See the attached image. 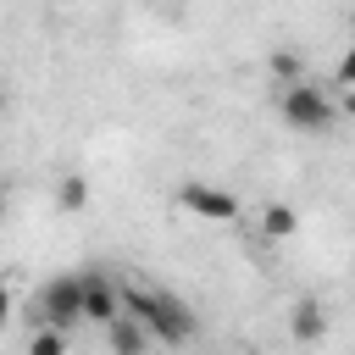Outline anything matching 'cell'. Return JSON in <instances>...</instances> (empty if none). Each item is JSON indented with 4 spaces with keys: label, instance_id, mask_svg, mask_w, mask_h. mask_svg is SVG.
Masks as SVG:
<instances>
[{
    "label": "cell",
    "instance_id": "obj_1",
    "mask_svg": "<svg viewBox=\"0 0 355 355\" xmlns=\"http://www.w3.org/2000/svg\"><path fill=\"white\" fill-rule=\"evenodd\" d=\"M122 316H133L161 344H189L194 338V311L172 294H155V288H122Z\"/></svg>",
    "mask_w": 355,
    "mask_h": 355
},
{
    "label": "cell",
    "instance_id": "obj_2",
    "mask_svg": "<svg viewBox=\"0 0 355 355\" xmlns=\"http://www.w3.org/2000/svg\"><path fill=\"white\" fill-rule=\"evenodd\" d=\"M277 111H283V122L288 128H300V133H327L333 128V100H327V89H316V83H283V94H277Z\"/></svg>",
    "mask_w": 355,
    "mask_h": 355
},
{
    "label": "cell",
    "instance_id": "obj_3",
    "mask_svg": "<svg viewBox=\"0 0 355 355\" xmlns=\"http://www.w3.org/2000/svg\"><path fill=\"white\" fill-rule=\"evenodd\" d=\"M72 322H83V277H50L33 294V327L67 333Z\"/></svg>",
    "mask_w": 355,
    "mask_h": 355
},
{
    "label": "cell",
    "instance_id": "obj_4",
    "mask_svg": "<svg viewBox=\"0 0 355 355\" xmlns=\"http://www.w3.org/2000/svg\"><path fill=\"white\" fill-rule=\"evenodd\" d=\"M178 205H183V211H194L200 222H233V216H239V200H233L227 189H211V183H200V178L178 189Z\"/></svg>",
    "mask_w": 355,
    "mask_h": 355
},
{
    "label": "cell",
    "instance_id": "obj_5",
    "mask_svg": "<svg viewBox=\"0 0 355 355\" xmlns=\"http://www.w3.org/2000/svg\"><path fill=\"white\" fill-rule=\"evenodd\" d=\"M83 322H100V327L122 322V288L105 272H83Z\"/></svg>",
    "mask_w": 355,
    "mask_h": 355
},
{
    "label": "cell",
    "instance_id": "obj_6",
    "mask_svg": "<svg viewBox=\"0 0 355 355\" xmlns=\"http://www.w3.org/2000/svg\"><path fill=\"white\" fill-rule=\"evenodd\" d=\"M288 333H294L300 344H316V338L327 333V311H322L316 300H300V305L288 311Z\"/></svg>",
    "mask_w": 355,
    "mask_h": 355
},
{
    "label": "cell",
    "instance_id": "obj_7",
    "mask_svg": "<svg viewBox=\"0 0 355 355\" xmlns=\"http://www.w3.org/2000/svg\"><path fill=\"white\" fill-rule=\"evenodd\" d=\"M105 344H111V355H144V349H150V333H144L133 316H122L116 327H105Z\"/></svg>",
    "mask_w": 355,
    "mask_h": 355
},
{
    "label": "cell",
    "instance_id": "obj_8",
    "mask_svg": "<svg viewBox=\"0 0 355 355\" xmlns=\"http://www.w3.org/2000/svg\"><path fill=\"white\" fill-rule=\"evenodd\" d=\"M55 200H61V211H83L89 205V178H61V189H55Z\"/></svg>",
    "mask_w": 355,
    "mask_h": 355
},
{
    "label": "cell",
    "instance_id": "obj_9",
    "mask_svg": "<svg viewBox=\"0 0 355 355\" xmlns=\"http://www.w3.org/2000/svg\"><path fill=\"white\" fill-rule=\"evenodd\" d=\"M261 227H266L272 239H288V233L300 227V216H294L288 205H266V211H261Z\"/></svg>",
    "mask_w": 355,
    "mask_h": 355
},
{
    "label": "cell",
    "instance_id": "obj_10",
    "mask_svg": "<svg viewBox=\"0 0 355 355\" xmlns=\"http://www.w3.org/2000/svg\"><path fill=\"white\" fill-rule=\"evenodd\" d=\"M28 355H67V333H55V327H33Z\"/></svg>",
    "mask_w": 355,
    "mask_h": 355
},
{
    "label": "cell",
    "instance_id": "obj_11",
    "mask_svg": "<svg viewBox=\"0 0 355 355\" xmlns=\"http://www.w3.org/2000/svg\"><path fill=\"white\" fill-rule=\"evenodd\" d=\"M333 78H338L344 89H355V44H349V50L338 55V72H333Z\"/></svg>",
    "mask_w": 355,
    "mask_h": 355
},
{
    "label": "cell",
    "instance_id": "obj_12",
    "mask_svg": "<svg viewBox=\"0 0 355 355\" xmlns=\"http://www.w3.org/2000/svg\"><path fill=\"white\" fill-rule=\"evenodd\" d=\"M344 105H349V116H355V94H349V100H344Z\"/></svg>",
    "mask_w": 355,
    "mask_h": 355
},
{
    "label": "cell",
    "instance_id": "obj_13",
    "mask_svg": "<svg viewBox=\"0 0 355 355\" xmlns=\"http://www.w3.org/2000/svg\"><path fill=\"white\" fill-rule=\"evenodd\" d=\"M349 44H355V17H349Z\"/></svg>",
    "mask_w": 355,
    "mask_h": 355
}]
</instances>
